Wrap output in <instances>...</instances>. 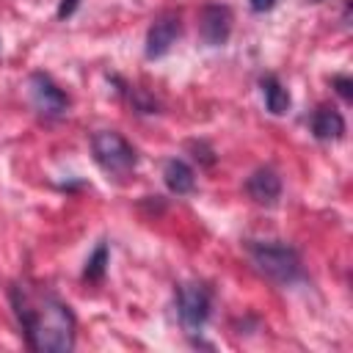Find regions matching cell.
<instances>
[{
  "instance_id": "obj_10",
  "label": "cell",
  "mask_w": 353,
  "mask_h": 353,
  "mask_svg": "<svg viewBox=\"0 0 353 353\" xmlns=\"http://www.w3.org/2000/svg\"><path fill=\"white\" fill-rule=\"evenodd\" d=\"M163 182H165V188H168L171 193L188 196V193L196 190V171H193L185 160L171 157V160H165V165H163Z\"/></svg>"
},
{
  "instance_id": "obj_14",
  "label": "cell",
  "mask_w": 353,
  "mask_h": 353,
  "mask_svg": "<svg viewBox=\"0 0 353 353\" xmlns=\"http://www.w3.org/2000/svg\"><path fill=\"white\" fill-rule=\"evenodd\" d=\"M331 85L336 88V94H339L345 102H350V99H353V80H350L347 74H336V77L331 80Z\"/></svg>"
},
{
  "instance_id": "obj_6",
  "label": "cell",
  "mask_w": 353,
  "mask_h": 353,
  "mask_svg": "<svg viewBox=\"0 0 353 353\" xmlns=\"http://www.w3.org/2000/svg\"><path fill=\"white\" fill-rule=\"evenodd\" d=\"M179 36H182V19H179V14H163V17H157L149 25V30H146V50H143L146 58L149 61H157V58L168 55Z\"/></svg>"
},
{
  "instance_id": "obj_9",
  "label": "cell",
  "mask_w": 353,
  "mask_h": 353,
  "mask_svg": "<svg viewBox=\"0 0 353 353\" xmlns=\"http://www.w3.org/2000/svg\"><path fill=\"white\" fill-rule=\"evenodd\" d=\"M312 135L323 143H331V141H342L345 138V116L334 108V105H320L314 113H312Z\"/></svg>"
},
{
  "instance_id": "obj_18",
  "label": "cell",
  "mask_w": 353,
  "mask_h": 353,
  "mask_svg": "<svg viewBox=\"0 0 353 353\" xmlns=\"http://www.w3.org/2000/svg\"><path fill=\"white\" fill-rule=\"evenodd\" d=\"M309 3H320V0H309Z\"/></svg>"
},
{
  "instance_id": "obj_17",
  "label": "cell",
  "mask_w": 353,
  "mask_h": 353,
  "mask_svg": "<svg viewBox=\"0 0 353 353\" xmlns=\"http://www.w3.org/2000/svg\"><path fill=\"white\" fill-rule=\"evenodd\" d=\"M276 3H279V0H248V8H251L254 14H265V11H270Z\"/></svg>"
},
{
  "instance_id": "obj_2",
  "label": "cell",
  "mask_w": 353,
  "mask_h": 353,
  "mask_svg": "<svg viewBox=\"0 0 353 353\" xmlns=\"http://www.w3.org/2000/svg\"><path fill=\"white\" fill-rule=\"evenodd\" d=\"M245 251H248L254 268L265 279H270V281H276L281 287H290V284L303 279L301 254L292 245L281 243V240H248Z\"/></svg>"
},
{
  "instance_id": "obj_8",
  "label": "cell",
  "mask_w": 353,
  "mask_h": 353,
  "mask_svg": "<svg viewBox=\"0 0 353 353\" xmlns=\"http://www.w3.org/2000/svg\"><path fill=\"white\" fill-rule=\"evenodd\" d=\"M245 193L262 207H276L281 199V176L273 168L262 165L245 179Z\"/></svg>"
},
{
  "instance_id": "obj_12",
  "label": "cell",
  "mask_w": 353,
  "mask_h": 353,
  "mask_svg": "<svg viewBox=\"0 0 353 353\" xmlns=\"http://www.w3.org/2000/svg\"><path fill=\"white\" fill-rule=\"evenodd\" d=\"M105 270H108V243H105V240H99V243H97V248H94V254L85 259L83 279L97 284V281H102V279H105Z\"/></svg>"
},
{
  "instance_id": "obj_1",
  "label": "cell",
  "mask_w": 353,
  "mask_h": 353,
  "mask_svg": "<svg viewBox=\"0 0 353 353\" xmlns=\"http://www.w3.org/2000/svg\"><path fill=\"white\" fill-rule=\"evenodd\" d=\"M11 306L19 328L33 350L66 353L74 347L77 320L72 309L47 290H30L25 284H11Z\"/></svg>"
},
{
  "instance_id": "obj_7",
  "label": "cell",
  "mask_w": 353,
  "mask_h": 353,
  "mask_svg": "<svg viewBox=\"0 0 353 353\" xmlns=\"http://www.w3.org/2000/svg\"><path fill=\"white\" fill-rule=\"evenodd\" d=\"M199 33L204 44L223 47L232 36V8L223 3H207L199 14Z\"/></svg>"
},
{
  "instance_id": "obj_5",
  "label": "cell",
  "mask_w": 353,
  "mask_h": 353,
  "mask_svg": "<svg viewBox=\"0 0 353 353\" xmlns=\"http://www.w3.org/2000/svg\"><path fill=\"white\" fill-rule=\"evenodd\" d=\"M28 91H30L33 108H36L39 113H44V116H61V113H66V108H69L66 91L58 88V85L52 83V77L44 74V72H33V74H30Z\"/></svg>"
},
{
  "instance_id": "obj_11",
  "label": "cell",
  "mask_w": 353,
  "mask_h": 353,
  "mask_svg": "<svg viewBox=\"0 0 353 353\" xmlns=\"http://www.w3.org/2000/svg\"><path fill=\"white\" fill-rule=\"evenodd\" d=\"M259 88H262L268 113H273V116H284V113L290 110V105H292L290 91L281 85V80H279L276 74H265V77L259 80Z\"/></svg>"
},
{
  "instance_id": "obj_3",
  "label": "cell",
  "mask_w": 353,
  "mask_h": 353,
  "mask_svg": "<svg viewBox=\"0 0 353 353\" xmlns=\"http://www.w3.org/2000/svg\"><path fill=\"white\" fill-rule=\"evenodd\" d=\"M91 154L97 165L116 179H124L135 171L138 165V152L135 146L116 130H99L91 135Z\"/></svg>"
},
{
  "instance_id": "obj_13",
  "label": "cell",
  "mask_w": 353,
  "mask_h": 353,
  "mask_svg": "<svg viewBox=\"0 0 353 353\" xmlns=\"http://www.w3.org/2000/svg\"><path fill=\"white\" fill-rule=\"evenodd\" d=\"M127 88H130V85H127ZM130 99H132V105H135L138 113H157V102L149 99V97H146L141 88H135V85L130 88Z\"/></svg>"
},
{
  "instance_id": "obj_16",
  "label": "cell",
  "mask_w": 353,
  "mask_h": 353,
  "mask_svg": "<svg viewBox=\"0 0 353 353\" xmlns=\"http://www.w3.org/2000/svg\"><path fill=\"white\" fill-rule=\"evenodd\" d=\"M77 6H80V0H61V3H58V19L72 17V14L77 11Z\"/></svg>"
},
{
  "instance_id": "obj_4",
  "label": "cell",
  "mask_w": 353,
  "mask_h": 353,
  "mask_svg": "<svg viewBox=\"0 0 353 353\" xmlns=\"http://www.w3.org/2000/svg\"><path fill=\"white\" fill-rule=\"evenodd\" d=\"M174 301H176V314H179L182 328L190 331V334H199L207 325L210 314H212V292H210V287H204L201 281L176 284Z\"/></svg>"
},
{
  "instance_id": "obj_15",
  "label": "cell",
  "mask_w": 353,
  "mask_h": 353,
  "mask_svg": "<svg viewBox=\"0 0 353 353\" xmlns=\"http://www.w3.org/2000/svg\"><path fill=\"white\" fill-rule=\"evenodd\" d=\"M188 146H190V149L196 152L193 157H196L199 163H204V165H212V163H215V154H212V149H210V146H207L204 141H199V143H196V141H190Z\"/></svg>"
}]
</instances>
